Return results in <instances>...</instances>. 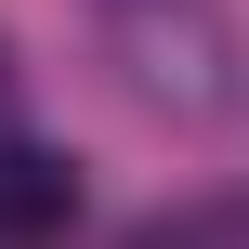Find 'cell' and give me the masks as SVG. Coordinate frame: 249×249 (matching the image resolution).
<instances>
[{
	"label": "cell",
	"instance_id": "cell-2",
	"mask_svg": "<svg viewBox=\"0 0 249 249\" xmlns=\"http://www.w3.org/2000/svg\"><path fill=\"white\" fill-rule=\"evenodd\" d=\"M66 223H79V171L39 158V144H13L0 158V236H66Z\"/></svg>",
	"mask_w": 249,
	"mask_h": 249
},
{
	"label": "cell",
	"instance_id": "cell-3",
	"mask_svg": "<svg viewBox=\"0 0 249 249\" xmlns=\"http://www.w3.org/2000/svg\"><path fill=\"white\" fill-rule=\"evenodd\" d=\"M0 118H13V39H0Z\"/></svg>",
	"mask_w": 249,
	"mask_h": 249
},
{
	"label": "cell",
	"instance_id": "cell-1",
	"mask_svg": "<svg viewBox=\"0 0 249 249\" xmlns=\"http://www.w3.org/2000/svg\"><path fill=\"white\" fill-rule=\"evenodd\" d=\"M118 53H131V92H158V105H210L223 79V26H210V0H118Z\"/></svg>",
	"mask_w": 249,
	"mask_h": 249
}]
</instances>
